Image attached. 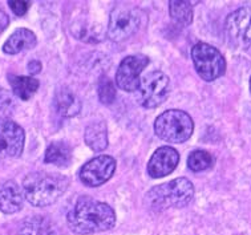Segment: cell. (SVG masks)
Here are the masks:
<instances>
[{"label": "cell", "instance_id": "obj_1", "mask_svg": "<svg viewBox=\"0 0 251 235\" xmlns=\"http://www.w3.org/2000/svg\"><path fill=\"white\" fill-rule=\"evenodd\" d=\"M68 226L76 234H95L110 230L116 223V214L109 205L81 197L68 212Z\"/></svg>", "mask_w": 251, "mask_h": 235}, {"label": "cell", "instance_id": "obj_2", "mask_svg": "<svg viewBox=\"0 0 251 235\" xmlns=\"http://www.w3.org/2000/svg\"><path fill=\"white\" fill-rule=\"evenodd\" d=\"M69 186L67 177L52 173L37 172L28 174L23 181V194L28 202L36 208L55 204Z\"/></svg>", "mask_w": 251, "mask_h": 235}, {"label": "cell", "instance_id": "obj_3", "mask_svg": "<svg viewBox=\"0 0 251 235\" xmlns=\"http://www.w3.org/2000/svg\"><path fill=\"white\" fill-rule=\"evenodd\" d=\"M194 197V186L187 178H176L168 183L153 187L146 193L148 208L162 211L169 208H185Z\"/></svg>", "mask_w": 251, "mask_h": 235}, {"label": "cell", "instance_id": "obj_4", "mask_svg": "<svg viewBox=\"0 0 251 235\" xmlns=\"http://www.w3.org/2000/svg\"><path fill=\"white\" fill-rule=\"evenodd\" d=\"M154 131L161 140L174 144H182L192 137L194 122L186 112L172 109L157 117L154 122Z\"/></svg>", "mask_w": 251, "mask_h": 235}, {"label": "cell", "instance_id": "obj_5", "mask_svg": "<svg viewBox=\"0 0 251 235\" xmlns=\"http://www.w3.org/2000/svg\"><path fill=\"white\" fill-rule=\"evenodd\" d=\"M145 23V14L137 7L119 4L114 7L108 24V37L120 43L134 35Z\"/></svg>", "mask_w": 251, "mask_h": 235}, {"label": "cell", "instance_id": "obj_6", "mask_svg": "<svg viewBox=\"0 0 251 235\" xmlns=\"http://www.w3.org/2000/svg\"><path fill=\"white\" fill-rule=\"evenodd\" d=\"M192 60L198 76L210 82L224 76L226 61L222 53L215 47L206 43H197L192 48Z\"/></svg>", "mask_w": 251, "mask_h": 235}, {"label": "cell", "instance_id": "obj_7", "mask_svg": "<svg viewBox=\"0 0 251 235\" xmlns=\"http://www.w3.org/2000/svg\"><path fill=\"white\" fill-rule=\"evenodd\" d=\"M169 93V77L160 71H154L141 78L138 86V101L144 108H157L168 99Z\"/></svg>", "mask_w": 251, "mask_h": 235}, {"label": "cell", "instance_id": "obj_8", "mask_svg": "<svg viewBox=\"0 0 251 235\" xmlns=\"http://www.w3.org/2000/svg\"><path fill=\"white\" fill-rule=\"evenodd\" d=\"M149 64V59L144 54H130L120 63L116 73V84L125 92H134L138 89L141 78L140 75Z\"/></svg>", "mask_w": 251, "mask_h": 235}, {"label": "cell", "instance_id": "obj_9", "mask_svg": "<svg viewBox=\"0 0 251 235\" xmlns=\"http://www.w3.org/2000/svg\"><path fill=\"white\" fill-rule=\"evenodd\" d=\"M116 170V161L110 156H99L96 158L88 161L84 166L80 169L78 177L80 181L85 186L89 187H97V186L109 181Z\"/></svg>", "mask_w": 251, "mask_h": 235}, {"label": "cell", "instance_id": "obj_10", "mask_svg": "<svg viewBox=\"0 0 251 235\" xmlns=\"http://www.w3.org/2000/svg\"><path fill=\"white\" fill-rule=\"evenodd\" d=\"M24 141L23 128L8 118H0V157H19L23 153Z\"/></svg>", "mask_w": 251, "mask_h": 235}, {"label": "cell", "instance_id": "obj_11", "mask_svg": "<svg viewBox=\"0 0 251 235\" xmlns=\"http://www.w3.org/2000/svg\"><path fill=\"white\" fill-rule=\"evenodd\" d=\"M225 27L231 40L242 47H251V5L234 11L225 22Z\"/></svg>", "mask_w": 251, "mask_h": 235}, {"label": "cell", "instance_id": "obj_12", "mask_svg": "<svg viewBox=\"0 0 251 235\" xmlns=\"http://www.w3.org/2000/svg\"><path fill=\"white\" fill-rule=\"evenodd\" d=\"M179 161L178 152L170 146L157 149L148 163V173L151 178H161L170 174L177 167Z\"/></svg>", "mask_w": 251, "mask_h": 235}, {"label": "cell", "instance_id": "obj_13", "mask_svg": "<svg viewBox=\"0 0 251 235\" xmlns=\"http://www.w3.org/2000/svg\"><path fill=\"white\" fill-rule=\"evenodd\" d=\"M23 190L15 181L0 182V211L14 214L23 208Z\"/></svg>", "mask_w": 251, "mask_h": 235}, {"label": "cell", "instance_id": "obj_14", "mask_svg": "<svg viewBox=\"0 0 251 235\" xmlns=\"http://www.w3.org/2000/svg\"><path fill=\"white\" fill-rule=\"evenodd\" d=\"M36 35L27 28H19L7 39L3 46V52L7 54H16L23 51L31 50L36 46Z\"/></svg>", "mask_w": 251, "mask_h": 235}, {"label": "cell", "instance_id": "obj_15", "mask_svg": "<svg viewBox=\"0 0 251 235\" xmlns=\"http://www.w3.org/2000/svg\"><path fill=\"white\" fill-rule=\"evenodd\" d=\"M55 106L63 117H73L80 113L81 101L69 88H60L55 95Z\"/></svg>", "mask_w": 251, "mask_h": 235}, {"label": "cell", "instance_id": "obj_16", "mask_svg": "<svg viewBox=\"0 0 251 235\" xmlns=\"http://www.w3.org/2000/svg\"><path fill=\"white\" fill-rule=\"evenodd\" d=\"M85 144L93 152H102L108 146V129L104 121H92L84 133Z\"/></svg>", "mask_w": 251, "mask_h": 235}, {"label": "cell", "instance_id": "obj_17", "mask_svg": "<svg viewBox=\"0 0 251 235\" xmlns=\"http://www.w3.org/2000/svg\"><path fill=\"white\" fill-rule=\"evenodd\" d=\"M9 85L12 88V92L15 96H18L19 99L27 101L32 97L39 89L40 82L37 78L28 76H14V75H9L8 76Z\"/></svg>", "mask_w": 251, "mask_h": 235}, {"label": "cell", "instance_id": "obj_18", "mask_svg": "<svg viewBox=\"0 0 251 235\" xmlns=\"http://www.w3.org/2000/svg\"><path fill=\"white\" fill-rule=\"evenodd\" d=\"M72 159V149L67 142L57 141L47 148L44 162L52 163L56 166H68Z\"/></svg>", "mask_w": 251, "mask_h": 235}, {"label": "cell", "instance_id": "obj_19", "mask_svg": "<svg viewBox=\"0 0 251 235\" xmlns=\"http://www.w3.org/2000/svg\"><path fill=\"white\" fill-rule=\"evenodd\" d=\"M19 235H56L55 229L48 219L43 217H31L23 222Z\"/></svg>", "mask_w": 251, "mask_h": 235}, {"label": "cell", "instance_id": "obj_20", "mask_svg": "<svg viewBox=\"0 0 251 235\" xmlns=\"http://www.w3.org/2000/svg\"><path fill=\"white\" fill-rule=\"evenodd\" d=\"M170 16L176 23L182 27L190 26L193 22V7L190 1H178L173 0L169 3Z\"/></svg>", "mask_w": 251, "mask_h": 235}, {"label": "cell", "instance_id": "obj_21", "mask_svg": "<svg viewBox=\"0 0 251 235\" xmlns=\"http://www.w3.org/2000/svg\"><path fill=\"white\" fill-rule=\"evenodd\" d=\"M214 158L210 153H207L206 150H196L193 152L189 158H187V165L192 169L193 172H202L209 167L213 166Z\"/></svg>", "mask_w": 251, "mask_h": 235}, {"label": "cell", "instance_id": "obj_22", "mask_svg": "<svg viewBox=\"0 0 251 235\" xmlns=\"http://www.w3.org/2000/svg\"><path fill=\"white\" fill-rule=\"evenodd\" d=\"M99 99L102 104H112L116 100V86L105 76L101 77L99 81Z\"/></svg>", "mask_w": 251, "mask_h": 235}, {"label": "cell", "instance_id": "obj_23", "mask_svg": "<svg viewBox=\"0 0 251 235\" xmlns=\"http://www.w3.org/2000/svg\"><path fill=\"white\" fill-rule=\"evenodd\" d=\"M8 5L11 11L14 12L15 15H18V16H24V15L27 14V11L29 9V5H31V1H8Z\"/></svg>", "mask_w": 251, "mask_h": 235}, {"label": "cell", "instance_id": "obj_24", "mask_svg": "<svg viewBox=\"0 0 251 235\" xmlns=\"http://www.w3.org/2000/svg\"><path fill=\"white\" fill-rule=\"evenodd\" d=\"M41 71V63L37 60H32L28 63V72L31 75H37Z\"/></svg>", "mask_w": 251, "mask_h": 235}, {"label": "cell", "instance_id": "obj_25", "mask_svg": "<svg viewBox=\"0 0 251 235\" xmlns=\"http://www.w3.org/2000/svg\"><path fill=\"white\" fill-rule=\"evenodd\" d=\"M8 16L5 15V12H3L1 9H0V32H3L8 26Z\"/></svg>", "mask_w": 251, "mask_h": 235}, {"label": "cell", "instance_id": "obj_26", "mask_svg": "<svg viewBox=\"0 0 251 235\" xmlns=\"http://www.w3.org/2000/svg\"><path fill=\"white\" fill-rule=\"evenodd\" d=\"M250 92H251V78H250Z\"/></svg>", "mask_w": 251, "mask_h": 235}]
</instances>
